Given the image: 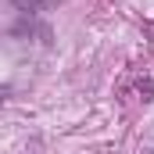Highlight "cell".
Here are the masks:
<instances>
[{
  "label": "cell",
  "instance_id": "2",
  "mask_svg": "<svg viewBox=\"0 0 154 154\" xmlns=\"http://www.w3.org/2000/svg\"><path fill=\"white\" fill-rule=\"evenodd\" d=\"M7 93H11V86H0V104L7 100Z\"/></svg>",
  "mask_w": 154,
  "mask_h": 154
},
{
  "label": "cell",
  "instance_id": "1",
  "mask_svg": "<svg viewBox=\"0 0 154 154\" xmlns=\"http://www.w3.org/2000/svg\"><path fill=\"white\" fill-rule=\"evenodd\" d=\"M14 7H22V11H29V7H36V0H11Z\"/></svg>",
  "mask_w": 154,
  "mask_h": 154
}]
</instances>
